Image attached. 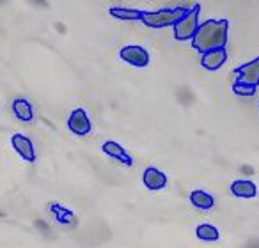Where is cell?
I'll list each match as a JSON object with an SVG mask.
<instances>
[{
  "mask_svg": "<svg viewBox=\"0 0 259 248\" xmlns=\"http://www.w3.org/2000/svg\"><path fill=\"white\" fill-rule=\"evenodd\" d=\"M190 8L187 6H174V8H162L158 11H144V18L141 23H144L149 29H165L174 27L183 16L188 15Z\"/></svg>",
  "mask_w": 259,
  "mask_h": 248,
  "instance_id": "obj_2",
  "label": "cell"
},
{
  "mask_svg": "<svg viewBox=\"0 0 259 248\" xmlns=\"http://www.w3.org/2000/svg\"><path fill=\"white\" fill-rule=\"evenodd\" d=\"M241 172H247V174H252L254 170L250 169V167H241Z\"/></svg>",
  "mask_w": 259,
  "mask_h": 248,
  "instance_id": "obj_18",
  "label": "cell"
},
{
  "mask_svg": "<svg viewBox=\"0 0 259 248\" xmlns=\"http://www.w3.org/2000/svg\"><path fill=\"white\" fill-rule=\"evenodd\" d=\"M142 183L149 191H160L169 184V177L163 170L156 169V167H148L142 172Z\"/></svg>",
  "mask_w": 259,
  "mask_h": 248,
  "instance_id": "obj_8",
  "label": "cell"
},
{
  "mask_svg": "<svg viewBox=\"0 0 259 248\" xmlns=\"http://www.w3.org/2000/svg\"><path fill=\"white\" fill-rule=\"evenodd\" d=\"M233 73H234V76H236V80H234L236 83H243V85L257 89V85H259V57H254L252 61L234 68Z\"/></svg>",
  "mask_w": 259,
  "mask_h": 248,
  "instance_id": "obj_6",
  "label": "cell"
},
{
  "mask_svg": "<svg viewBox=\"0 0 259 248\" xmlns=\"http://www.w3.org/2000/svg\"><path fill=\"white\" fill-rule=\"evenodd\" d=\"M257 107H259V105H257Z\"/></svg>",
  "mask_w": 259,
  "mask_h": 248,
  "instance_id": "obj_19",
  "label": "cell"
},
{
  "mask_svg": "<svg viewBox=\"0 0 259 248\" xmlns=\"http://www.w3.org/2000/svg\"><path fill=\"white\" fill-rule=\"evenodd\" d=\"M108 15L119 22H142L144 11L135 8H122V6H112L108 8Z\"/></svg>",
  "mask_w": 259,
  "mask_h": 248,
  "instance_id": "obj_11",
  "label": "cell"
},
{
  "mask_svg": "<svg viewBox=\"0 0 259 248\" xmlns=\"http://www.w3.org/2000/svg\"><path fill=\"white\" fill-rule=\"evenodd\" d=\"M199 15H201V4L192 6L190 11H188V15L183 16V18H181L180 22L172 27L174 29V39L176 41H192L194 39L199 25H201V22H199Z\"/></svg>",
  "mask_w": 259,
  "mask_h": 248,
  "instance_id": "obj_3",
  "label": "cell"
},
{
  "mask_svg": "<svg viewBox=\"0 0 259 248\" xmlns=\"http://www.w3.org/2000/svg\"><path fill=\"white\" fill-rule=\"evenodd\" d=\"M66 126L76 137H87L93 131V122H91L89 115L83 108H75L71 114L68 115Z\"/></svg>",
  "mask_w": 259,
  "mask_h": 248,
  "instance_id": "obj_5",
  "label": "cell"
},
{
  "mask_svg": "<svg viewBox=\"0 0 259 248\" xmlns=\"http://www.w3.org/2000/svg\"><path fill=\"white\" fill-rule=\"evenodd\" d=\"M119 59L134 68H148L151 62V55L141 44H126L119 50Z\"/></svg>",
  "mask_w": 259,
  "mask_h": 248,
  "instance_id": "obj_4",
  "label": "cell"
},
{
  "mask_svg": "<svg viewBox=\"0 0 259 248\" xmlns=\"http://www.w3.org/2000/svg\"><path fill=\"white\" fill-rule=\"evenodd\" d=\"M188 201L195 209H201V211H209L215 208V197L204 190H192Z\"/></svg>",
  "mask_w": 259,
  "mask_h": 248,
  "instance_id": "obj_14",
  "label": "cell"
},
{
  "mask_svg": "<svg viewBox=\"0 0 259 248\" xmlns=\"http://www.w3.org/2000/svg\"><path fill=\"white\" fill-rule=\"evenodd\" d=\"M50 209H52V213L57 216V220L61 223H64V225H73V223H75V215H73L69 209L62 208L61 204H52Z\"/></svg>",
  "mask_w": 259,
  "mask_h": 248,
  "instance_id": "obj_16",
  "label": "cell"
},
{
  "mask_svg": "<svg viewBox=\"0 0 259 248\" xmlns=\"http://www.w3.org/2000/svg\"><path fill=\"white\" fill-rule=\"evenodd\" d=\"M229 39V22L226 18L222 20H206L199 25L194 39L190 41L192 48L199 54L226 48Z\"/></svg>",
  "mask_w": 259,
  "mask_h": 248,
  "instance_id": "obj_1",
  "label": "cell"
},
{
  "mask_svg": "<svg viewBox=\"0 0 259 248\" xmlns=\"http://www.w3.org/2000/svg\"><path fill=\"white\" fill-rule=\"evenodd\" d=\"M195 236L201 241L213 243V241L220 239V230L217 229L215 225H211V223H199V225L195 227Z\"/></svg>",
  "mask_w": 259,
  "mask_h": 248,
  "instance_id": "obj_15",
  "label": "cell"
},
{
  "mask_svg": "<svg viewBox=\"0 0 259 248\" xmlns=\"http://www.w3.org/2000/svg\"><path fill=\"white\" fill-rule=\"evenodd\" d=\"M101 151L107 156H110L112 160H115V162H121L124 167H134V156L130 155L119 142H115V140L103 142V144H101Z\"/></svg>",
  "mask_w": 259,
  "mask_h": 248,
  "instance_id": "obj_9",
  "label": "cell"
},
{
  "mask_svg": "<svg viewBox=\"0 0 259 248\" xmlns=\"http://www.w3.org/2000/svg\"><path fill=\"white\" fill-rule=\"evenodd\" d=\"M11 145L13 149L16 151V155H20L27 163H34L37 158V153H36V145L34 142L30 140L27 135L23 133H13L11 135Z\"/></svg>",
  "mask_w": 259,
  "mask_h": 248,
  "instance_id": "obj_7",
  "label": "cell"
},
{
  "mask_svg": "<svg viewBox=\"0 0 259 248\" xmlns=\"http://www.w3.org/2000/svg\"><path fill=\"white\" fill-rule=\"evenodd\" d=\"M11 110H13V114H15V117L20 119L22 122L34 121V107L29 100H25V97H16L11 105Z\"/></svg>",
  "mask_w": 259,
  "mask_h": 248,
  "instance_id": "obj_13",
  "label": "cell"
},
{
  "mask_svg": "<svg viewBox=\"0 0 259 248\" xmlns=\"http://www.w3.org/2000/svg\"><path fill=\"white\" fill-rule=\"evenodd\" d=\"M233 92L236 96H243V97H252L255 94V89L254 87H248V85H243V83H233Z\"/></svg>",
  "mask_w": 259,
  "mask_h": 248,
  "instance_id": "obj_17",
  "label": "cell"
},
{
  "mask_svg": "<svg viewBox=\"0 0 259 248\" xmlns=\"http://www.w3.org/2000/svg\"><path fill=\"white\" fill-rule=\"evenodd\" d=\"M231 193L238 199H254L257 197V184L250 179H236L231 183Z\"/></svg>",
  "mask_w": 259,
  "mask_h": 248,
  "instance_id": "obj_12",
  "label": "cell"
},
{
  "mask_svg": "<svg viewBox=\"0 0 259 248\" xmlns=\"http://www.w3.org/2000/svg\"><path fill=\"white\" fill-rule=\"evenodd\" d=\"M227 62V48H219V50L206 52L201 55V66L206 71H217Z\"/></svg>",
  "mask_w": 259,
  "mask_h": 248,
  "instance_id": "obj_10",
  "label": "cell"
}]
</instances>
